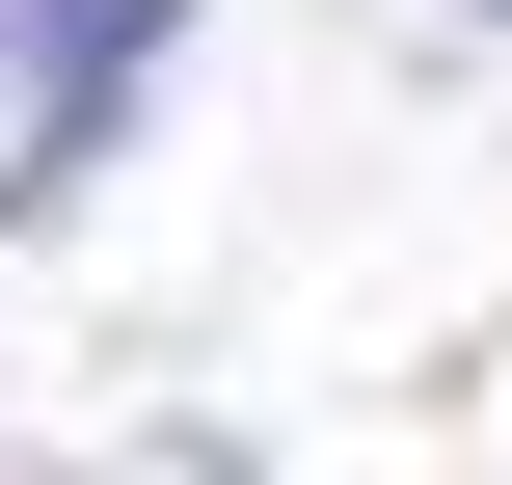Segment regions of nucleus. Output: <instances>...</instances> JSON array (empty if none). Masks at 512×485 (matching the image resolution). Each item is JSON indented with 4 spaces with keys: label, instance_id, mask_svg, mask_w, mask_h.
Returning a JSON list of instances; mask_svg holds the SVG:
<instances>
[{
    "label": "nucleus",
    "instance_id": "1",
    "mask_svg": "<svg viewBox=\"0 0 512 485\" xmlns=\"http://www.w3.org/2000/svg\"><path fill=\"white\" fill-rule=\"evenodd\" d=\"M135 81H162V0H0V216H81Z\"/></svg>",
    "mask_w": 512,
    "mask_h": 485
}]
</instances>
